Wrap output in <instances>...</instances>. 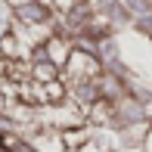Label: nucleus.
Segmentation results:
<instances>
[{
	"mask_svg": "<svg viewBox=\"0 0 152 152\" xmlns=\"http://www.w3.org/2000/svg\"><path fill=\"white\" fill-rule=\"evenodd\" d=\"M0 152H3V146H0Z\"/></svg>",
	"mask_w": 152,
	"mask_h": 152,
	"instance_id": "nucleus-1",
	"label": "nucleus"
}]
</instances>
